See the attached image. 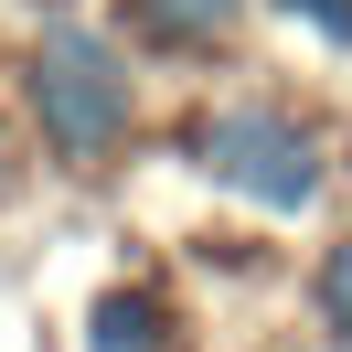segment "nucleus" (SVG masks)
<instances>
[{
	"label": "nucleus",
	"mask_w": 352,
	"mask_h": 352,
	"mask_svg": "<svg viewBox=\"0 0 352 352\" xmlns=\"http://www.w3.org/2000/svg\"><path fill=\"white\" fill-rule=\"evenodd\" d=\"M32 118H43V139L65 160H107L118 139H129V65H118L96 32L54 22L43 43H32Z\"/></svg>",
	"instance_id": "obj_1"
},
{
	"label": "nucleus",
	"mask_w": 352,
	"mask_h": 352,
	"mask_svg": "<svg viewBox=\"0 0 352 352\" xmlns=\"http://www.w3.org/2000/svg\"><path fill=\"white\" fill-rule=\"evenodd\" d=\"M192 150H203L214 182H235V192L267 203V214H299V203L320 192V150H309V129H288L278 107H224Z\"/></svg>",
	"instance_id": "obj_2"
},
{
	"label": "nucleus",
	"mask_w": 352,
	"mask_h": 352,
	"mask_svg": "<svg viewBox=\"0 0 352 352\" xmlns=\"http://www.w3.org/2000/svg\"><path fill=\"white\" fill-rule=\"evenodd\" d=\"M235 11H245V0H139V22H150L160 43H214Z\"/></svg>",
	"instance_id": "obj_3"
},
{
	"label": "nucleus",
	"mask_w": 352,
	"mask_h": 352,
	"mask_svg": "<svg viewBox=\"0 0 352 352\" xmlns=\"http://www.w3.org/2000/svg\"><path fill=\"white\" fill-rule=\"evenodd\" d=\"M150 342H160V309L139 299V288L96 299V352H150Z\"/></svg>",
	"instance_id": "obj_4"
},
{
	"label": "nucleus",
	"mask_w": 352,
	"mask_h": 352,
	"mask_svg": "<svg viewBox=\"0 0 352 352\" xmlns=\"http://www.w3.org/2000/svg\"><path fill=\"white\" fill-rule=\"evenodd\" d=\"M320 320H331V342H352V245H331V267H320Z\"/></svg>",
	"instance_id": "obj_5"
},
{
	"label": "nucleus",
	"mask_w": 352,
	"mask_h": 352,
	"mask_svg": "<svg viewBox=\"0 0 352 352\" xmlns=\"http://www.w3.org/2000/svg\"><path fill=\"white\" fill-rule=\"evenodd\" d=\"M278 11H299V22H320L331 43H352V0H278Z\"/></svg>",
	"instance_id": "obj_6"
},
{
	"label": "nucleus",
	"mask_w": 352,
	"mask_h": 352,
	"mask_svg": "<svg viewBox=\"0 0 352 352\" xmlns=\"http://www.w3.org/2000/svg\"><path fill=\"white\" fill-rule=\"evenodd\" d=\"M0 182H11V139H0Z\"/></svg>",
	"instance_id": "obj_7"
}]
</instances>
